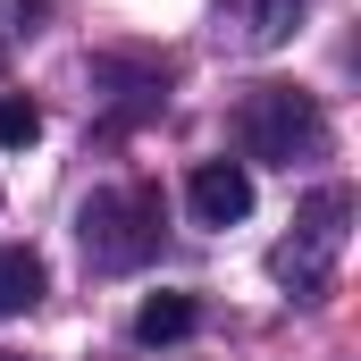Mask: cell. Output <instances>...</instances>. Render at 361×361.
<instances>
[{"label":"cell","mask_w":361,"mask_h":361,"mask_svg":"<svg viewBox=\"0 0 361 361\" xmlns=\"http://www.w3.org/2000/svg\"><path fill=\"white\" fill-rule=\"evenodd\" d=\"M235 152L244 160H269V169H294V160H319L328 152V118L302 85H252L235 101Z\"/></svg>","instance_id":"1"},{"label":"cell","mask_w":361,"mask_h":361,"mask_svg":"<svg viewBox=\"0 0 361 361\" xmlns=\"http://www.w3.org/2000/svg\"><path fill=\"white\" fill-rule=\"evenodd\" d=\"M345 219H353V193H345V185H319V193L294 210V235L269 252V277L286 294H328V277L345 261Z\"/></svg>","instance_id":"2"},{"label":"cell","mask_w":361,"mask_h":361,"mask_svg":"<svg viewBox=\"0 0 361 361\" xmlns=\"http://www.w3.org/2000/svg\"><path fill=\"white\" fill-rule=\"evenodd\" d=\"M76 235H85V252L101 269H143L152 244H160V193H143V185H101L85 202V219H76Z\"/></svg>","instance_id":"3"},{"label":"cell","mask_w":361,"mask_h":361,"mask_svg":"<svg viewBox=\"0 0 361 361\" xmlns=\"http://www.w3.org/2000/svg\"><path fill=\"white\" fill-rule=\"evenodd\" d=\"M185 210H193V227H235V219H252V169H244V160H193Z\"/></svg>","instance_id":"4"},{"label":"cell","mask_w":361,"mask_h":361,"mask_svg":"<svg viewBox=\"0 0 361 361\" xmlns=\"http://www.w3.org/2000/svg\"><path fill=\"white\" fill-rule=\"evenodd\" d=\"M294 25H302V0H219V51H277V42H294Z\"/></svg>","instance_id":"5"},{"label":"cell","mask_w":361,"mask_h":361,"mask_svg":"<svg viewBox=\"0 0 361 361\" xmlns=\"http://www.w3.org/2000/svg\"><path fill=\"white\" fill-rule=\"evenodd\" d=\"M42 294H51V269H42L25 244H0V319H25Z\"/></svg>","instance_id":"6"},{"label":"cell","mask_w":361,"mask_h":361,"mask_svg":"<svg viewBox=\"0 0 361 361\" xmlns=\"http://www.w3.org/2000/svg\"><path fill=\"white\" fill-rule=\"evenodd\" d=\"M193 328H202V302L193 294H143V311H135V336L143 345H177Z\"/></svg>","instance_id":"7"},{"label":"cell","mask_w":361,"mask_h":361,"mask_svg":"<svg viewBox=\"0 0 361 361\" xmlns=\"http://www.w3.org/2000/svg\"><path fill=\"white\" fill-rule=\"evenodd\" d=\"M34 135H42V109L8 92V101H0V152H17V143H34Z\"/></svg>","instance_id":"8"},{"label":"cell","mask_w":361,"mask_h":361,"mask_svg":"<svg viewBox=\"0 0 361 361\" xmlns=\"http://www.w3.org/2000/svg\"><path fill=\"white\" fill-rule=\"evenodd\" d=\"M0 361H17V353H0Z\"/></svg>","instance_id":"9"},{"label":"cell","mask_w":361,"mask_h":361,"mask_svg":"<svg viewBox=\"0 0 361 361\" xmlns=\"http://www.w3.org/2000/svg\"><path fill=\"white\" fill-rule=\"evenodd\" d=\"M0 59H8V51H0Z\"/></svg>","instance_id":"10"}]
</instances>
